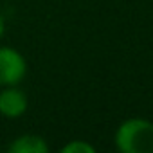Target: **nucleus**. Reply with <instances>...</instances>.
Masks as SVG:
<instances>
[{"mask_svg": "<svg viewBox=\"0 0 153 153\" xmlns=\"http://www.w3.org/2000/svg\"><path fill=\"white\" fill-rule=\"evenodd\" d=\"M114 142L123 153H153V123L146 119H126L115 130Z\"/></svg>", "mask_w": 153, "mask_h": 153, "instance_id": "obj_1", "label": "nucleus"}, {"mask_svg": "<svg viewBox=\"0 0 153 153\" xmlns=\"http://www.w3.org/2000/svg\"><path fill=\"white\" fill-rule=\"evenodd\" d=\"M27 74V61L20 51L0 47V87L20 85Z\"/></svg>", "mask_w": 153, "mask_h": 153, "instance_id": "obj_2", "label": "nucleus"}, {"mask_svg": "<svg viewBox=\"0 0 153 153\" xmlns=\"http://www.w3.org/2000/svg\"><path fill=\"white\" fill-rule=\"evenodd\" d=\"M27 96L18 85L4 87L0 90V115L7 119H16L25 114L27 110Z\"/></svg>", "mask_w": 153, "mask_h": 153, "instance_id": "obj_3", "label": "nucleus"}, {"mask_svg": "<svg viewBox=\"0 0 153 153\" xmlns=\"http://www.w3.org/2000/svg\"><path fill=\"white\" fill-rule=\"evenodd\" d=\"M9 151L11 153H47L49 146L43 137L34 135V133H25V135L16 137L9 144Z\"/></svg>", "mask_w": 153, "mask_h": 153, "instance_id": "obj_4", "label": "nucleus"}, {"mask_svg": "<svg viewBox=\"0 0 153 153\" xmlns=\"http://www.w3.org/2000/svg\"><path fill=\"white\" fill-rule=\"evenodd\" d=\"M61 153H96V148L85 140H72L61 148Z\"/></svg>", "mask_w": 153, "mask_h": 153, "instance_id": "obj_5", "label": "nucleus"}, {"mask_svg": "<svg viewBox=\"0 0 153 153\" xmlns=\"http://www.w3.org/2000/svg\"><path fill=\"white\" fill-rule=\"evenodd\" d=\"M4 31H6V24H4V18H2V15H0V38L4 36Z\"/></svg>", "mask_w": 153, "mask_h": 153, "instance_id": "obj_6", "label": "nucleus"}]
</instances>
